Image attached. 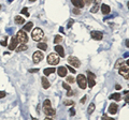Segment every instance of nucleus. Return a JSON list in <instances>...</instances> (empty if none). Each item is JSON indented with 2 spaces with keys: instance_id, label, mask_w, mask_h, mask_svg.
Instances as JSON below:
<instances>
[{
  "instance_id": "cd10ccee",
  "label": "nucleus",
  "mask_w": 129,
  "mask_h": 120,
  "mask_svg": "<svg viewBox=\"0 0 129 120\" xmlns=\"http://www.w3.org/2000/svg\"><path fill=\"white\" fill-rule=\"evenodd\" d=\"M22 14H24V15H26V17H29V13H28V9L27 8H24V9H22Z\"/></svg>"
},
{
  "instance_id": "0eeeda50",
  "label": "nucleus",
  "mask_w": 129,
  "mask_h": 120,
  "mask_svg": "<svg viewBox=\"0 0 129 120\" xmlns=\"http://www.w3.org/2000/svg\"><path fill=\"white\" fill-rule=\"evenodd\" d=\"M68 62L72 65V68H80L81 65V61L76 58V57H73V56H70L68 58Z\"/></svg>"
},
{
  "instance_id": "4c0bfd02",
  "label": "nucleus",
  "mask_w": 129,
  "mask_h": 120,
  "mask_svg": "<svg viewBox=\"0 0 129 120\" xmlns=\"http://www.w3.org/2000/svg\"><path fill=\"white\" fill-rule=\"evenodd\" d=\"M69 112H70V115H71V116H74V115H75V110L73 109V108H71Z\"/></svg>"
},
{
  "instance_id": "20e7f679",
  "label": "nucleus",
  "mask_w": 129,
  "mask_h": 120,
  "mask_svg": "<svg viewBox=\"0 0 129 120\" xmlns=\"http://www.w3.org/2000/svg\"><path fill=\"white\" fill-rule=\"evenodd\" d=\"M47 63L51 64V65H56V64H58L59 63V56L56 53L50 54L47 56Z\"/></svg>"
},
{
  "instance_id": "a19ab883",
  "label": "nucleus",
  "mask_w": 129,
  "mask_h": 120,
  "mask_svg": "<svg viewBox=\"0 0 129 120\" xmlns=\"http://www.w3.org/2000/svg\"><path fill=\"white\" fill-rule=\"evenodd\" d=\"M83 2L84 3H86V4H89L90 2H92V0H83Z\"/></svg>"
},
{
  "instance_id": "f3484780",
  "label": "nucleus",
  "mask_w": 129,
  "mask_h": 120,
  "mask_svg": "<svg viewBox=\"0 0 129 120\" xmlns=\"http://www.w3.org/2000/svg\"><path fill=\"white\" fill-rule=\"evenodd\" d=\"M41 83H42V87H43L44 89H48V88H50V82L47 81V78H46L45 76H43L41 78Z\"/></svg>"
},
{
  "instance_id": "a18cd8bd",
  "label": "nucleus",
  "mask_w": 129,
  "mask_h": 120,
  "mask_svg": "<svg viewBox=\"0 0 129 120\" xmlns=\"http://www.w3.org/2000/svg\"><path fill=\"white\" fill-rule=\"evenodd\" d=\"M29 1H30V2H35V0H29Z\"/></svg>"
},
{
  "instance_id": "9d476101",
  "label": "nucleus",
  "mask_w": 129,
  "mask_h": 120,
  "mask_svg": "<svg viewBox=\"0 0 129 120\" xmlns=\"http://www.w3.org/2000/svg\"><path fill=\"white\" fill-rule=\"evenodd\" d=\"M90 37L94 40H96V41H100V40H102V38H103V33H102L101 31H92V32H90Z\"/></svg>"
},
{
  "instance_id": "bb28decb",
  "label": "nucleus",
  "mask_w": 129,
  "mask_h": 120,
  "mask_svg": "<svg viewBox=\"0 0 129 120\" xmlns=\"http://www.w3.org/2000/svg\"><path fill=\"white\" fill-rule=\"evenodd\" d=\"M63 41V37L59 34H57L56 37L54 38V43H60V42Z\"/></svg>"
},
{
  "instance_id": "de8ad7c7",
  "label": "nucleus",
  "mask_w": 129,
  "mask_h": 120,
  "mask_svg": "<svg viewBox=\"0 0 129 120\" xmlns=\"http://www.w3.org/2000/svg\"><path fill=\"white\" fill-rule=\"evenodd\" d=\"M0 9H1V5H0Z\"/></svg>"
},
{
  "instance_id": "58836bf2",
  "label": "nucleus",
  "mask_w": 129,
  "mask_h": 120,
  "mask_svg": "<svg viewBox=\"0 0 129 120\" xmlns=\"http://www.w3.org/2000/svg\"><path fill=\"white\" fill-rule=\"evenodd\" d=\"M102 120H114V119H113V118H110V117L103 116V117H102Z\"/></svg>"
},
{
  "instance_id": "423d86ee",
  "label": "nucleus",
  "mask_w": 129,
  "mask_h": 120,
  "mask_svg": "<svg viewBox=\"0 0 129 120\" xmlns=\"http://www.w3.org/2000/svg\"><path fill=\"white\" fill-rule=\"evenodd\" d=\"M95 74L92 72L88 71L87 72V77H86V81H87V84H88V87L89 88H93L95 85H96V81H95Z\"/></svg>"
},
{
  "instance_id": "1a4fd4ad",
  "label": "nucleus",
  "mask_w": 129,
  "mask_h": 120,
  "mask_svg": "<svg viewBox=\"0 0 129 120\" xmlns=\"http://www.w3.org/2000/svg\"><path fill=\"white\" fill-rule=\"evenodd\" d=\"M43 53L42 52H35L32 56V60L35 63H39L41 60H43Z\"/></svg>"
},
{
  "instance_id": "7c9ffc66",
  "label": "nucleus",
  "mask_w": 129,
  "mask_h": 120,
  "mask_svg": "<svg viewBox=\"0 0 129 120\" xmlns=\"http://www.w3.org/2000/svg\"><path fill=\"white\" fill-rule=\"evenodd\" d=\"M63 87L64 88V89H66L67 91H69V90H71V88H70V86H69L68 85V84H67V83H64L63 84Z\"/></svg>"
},
{
  "instance_id": "473e14b6",
  "label": "nucleus",
  "mask_w": 129,
  "mask_h": 120,
  "mask_svg": "<svg viewBox=\"0 0 129 120\" xmlns=\"http://www.w3.org/2000/svg\"><path fill=\"white\" fill-rule=\"evenodd\" d=\"M0 44H1L2 46H6L8 44H6V38H4V40H1L0 41Z\"/></svg>"
},
{
  "instance_id": "5701e85b",
  "label": "nucleus",
  "mask_w": 129,
  "mask_h": 120,
  "mask_svg": "<svg viewBox=\"0 0 129 120\" xmlns=\"http://www.w3.org/2000/svg\"><path fill=\"white\" fill-rule=\"evenodd\" d=\"M124 64H127V62H125L123 59H118L116 61V63H115V69H119L122 65H124Z\"/></svg>"
},
{
  "instance_id": "ddd939ff",
  "label": "nucleus",
  "mask_w": 129,
  "mask_h": 120,
  "mask_svg": "<svg viewBox=\"0 0 129 120\" xmlns=\"http://www.w3.org/2000/svg\"><path fill=\"white\" fill-rule=\"evenodd\" d=\"M55 52L58 56L60 57H64V47L61 45H55Z\"/></svg>"
},
{
  "instance_id": "a211bd4d",
  "label": "nucleus",
  "mask_w": 129,
  "mask_h": 120,
  "mask_svg": "<svg viewBox=\"0 0 129 120\" xmlns=\"http://www.w3.org/2000/svg\"><path fill=\"white\" fill-rule=\"evenodd\" d=\"M101 12H102V14H104V15L109 14V13L111 12L110 6H109L108 4H102L101 5Z\"/></svg>"
},
{
  "instance_id": "aec40b11",
  "label": "nucleus",
  "mask_w": 129,
  "mask_h": 120,
  "mask_svg": "<svg viewBox=\"0 0 129 120\" xmlns=\"http://www.w3.org/2000/svg\"><path fill=\"white\" fill-rule=\"evenodd\" d=\"M121 99H122V97L119 93H113V94L110 95V100H114V101H116V102L121 101Z\"/></svg>"
},
{
  "instance_id": "79ce46f5",
  "label": "nucleus",
  "mask_w": 129,
  "mask_h": 120,
  "mask_svg": "<svg viewBox=\"0 0 129 120\" xmlns=\"http://www.w3.org/2000/svg\"><path fill=\"white\" fill-rule=\"evenodd\" d=\"M85 101H86V97H84L83 99H81V103L82 104H84V102H85Z\"/></svg>"
},
{
  "instance_id": "6ab92c4d",
  "label": "nucleus",
  "mask_w": 129,
  "mask_h": 120,
  "mask_svg": "<svg viewBox=\"0 0 129 120\" xmlns=\"http://www.w3.org/2000/svg\"><path fill=\"white\" fill-rule=\"evenodd\" d=\"M14 22L16 25H23V24H25V18H23V17L19 16V15H17V16H15Z\"/></svg>"
},
{
  "instance_id": "9b49d317",
  "label": "nucleus",
  "mask_w": 129,
  "mask_h": 120,
  "mask_svg": "<svg viewBox=\"0 0 129 120\" xmlns=\"http://www.w3.org/2000/svg\"><path fill=\"white\" fill-rule=\"evenodd\" d=\"M17 44H18V42H17L16 38H15V37H12V38H11L10 44H9V49H10V50H14V49H16Z\"/></svg>"
},
{
  "instance_id": "2eb2a0df",
  "label": "nucleus",
  "mask_w": 129,
  "mask_h": 120,
  "mask_svg": "<svg viewBox=\"0 0 129 120\" xmlns=\"http://www.w3.org/2000/svg\"><path fill=\"white\" fill-rule=\"evenodd\" d=\"M57 74L60 77H64L67 75V68L66 66H59V68L57 69Z\"/></svg>"
},
{
  "instance_id": "f704fd0d",
  "label": "nucleus",
  "mask_w": 129,
  "mask_h": 120,
  "mask_svg": "<svg viewBox=\"0 0 129 120\" xmlns=\"http://www.w3.org/2000/svg\"><path fill=\"white\" fill-rule=\"evenodd\" d=\"M6 93L4 92V91H0V99L4 98V97H6Z\"/></svg>"
},
{
  "instance_id": "37998d69",
  "label": "nucleus",
  "mask_w": 129,
  "mask_h": 120,
  "mask_svg": "<svg viewBox=\"0 0 129 120\" xmlns=\"http://www.w3.org/2000/svg\"><path fill=\"white\" fill-rule=\"evenodd\" d=\"M115 88H116L117 90H119V89L122 88V86H121V85H116V86H115Z\"/></svg>"
},
{
  "instance_id": "c9c22d12",
  "label": "nucleus",
  "mask_w": 129,
  "mask_h": 120,
  "mask_svg": "<svg viewBox=\"0 0 129 120\" xmlns=\"http://www.w3.org/2000/svg\"><path fill=\"white\" fill-rule=\"evenodd\" d=\"M73 13H74V14H80V13H81V11L76 8V9H73Z\"/></svg>"
},
{
  "instance_id": "c85d7f7f",
  "label": "nucleus",
  "mask_w": 129,
  "mask_h": 120,
  "mask_svg": "<svg viewBox=\"0 0 129 120\" xmlns=\"http://www.w3.org/2000/svg\"><path fill=\"white\" fill-rule=\"evenodd\" d=\"M64 105H67V106H69V105H74V102H73V101H70V100H66V101H64Z\"/></svg>"
},
{
  "instance_id": "4468645a",
  "label": "nucleus",
  "mask_w": 129,
  "mask_h": 120,
  "mask_svg": "<svg viewBox=\"0 0 129 120\" xmlns=\"http://www.w3.org/2000/svg\"><path fill=\"white\" fill-rule=\"evenodd\" d=\"M92 2L94 3V5H93V8L90 9V12L96 13L98 11V9H99V3L101 2V0H92Z\"/></svg>"
},
{
  "instance_id": "c756f323",
  "label": "nucleus",
  "mask_w": 129,
  "mask_h": 120,
  "mask_svg": "<svg viewBox=\"0 0 129 120\" xmlns=\"http://www.w3.org/2000/svg\"><path fill=\"white\" fill-rule=\"evenodd\" d=\"M67 82H68V83H70V84H73L75 82V79H74V77H73V76H68V77H67Z\"/></svg>"
},
{
  "instance_id": "39448f33",
  "label": "nucleus",
  "mask_w": 129,
  "mask_h": 120,
  "mask_svg": "<svg viewBox=\"0 0 129 120\" xmlns=\"http://www.w3.org/2000/svg\"><path fill=\"white\" fill-rule=\"evenodd\" d=\"M76 82H77V85L81 89H85L87 87V81H86V77L84 76L83 74H79L76 77Z\"/></svg>"
},
{
  "instance_id": "49530a36",
  "label": "nucleus",
  "mask_w": 129,
  "mask_h": 120,
  "mask_svg": "<svg viewBox=\"0 0 129 120\" xmlns=\"http://www.w3.org/2000/svg\"><path fill=\"white\" fill-rule=\"evenodd\" d=\"M13 1V0H9V2H12Z\"/></svg>"
},
{
  "instance_id": "f8f14e48",
  "label": "nucleus",
  "mask_w": 129,
  "mask_h": 120,
  "mask_svg": "<svg viewBox=\"0 0 129 120\" xmlns=\"http://www.w3.org/2000/svg\"><path fill=\"white\" fill-rule=\"evenodd\" d=\"M118 110V106H117L116 103H111V105L109 106V113L112 115H115Z\"/></svg>"
},
{
  "instance_id": "a878e982",
  "label": "nucleus",
  "mask_w": 129,
  "mask_h": 120,
  "mask_svg": "<svg viewBox=\"0 0 129 120\" xmlns=\"http://www.w3.org/2000/svg\"><path fill=\"white\" fill-rule=\"evenodd\" d=\"M94 110H95V104L94 103H90L89 106H88V109H87L88 114H93V113H94Z\"/></svg>"
},
{
  "instance_id": "412c9836",
  "label": "nucleus",
  "mask_w": 129,
  "mask_h": 120,
  "mask_svg": "<svg viewBox=\"0 0 129 120\" xmlns=\"http://www.w3.org/2000/svg\"><path fill=\"white\" fill-rule=\"evenodd\" d=\"M32 27H33V23H31V22H29V23H27L25 26H24V31H26V32H29L30 30L32 29Z\"/></svg>"
},
{
  "instance_id": "2f4dec72",
  "label": "nucleus",
  "mask_w": 129,
  "mask_h": 120,
  "mask_svg": "<svg viewBox=\"0 0 129 120\" xmlns=\"http://www.w3.org/2000/svg\"><path fill=\"white\" fill-rule=\"evenodd\" d=\"M66 68H67V69H68V70H69V71H70V72H71V73H73V74H74V73H75V70H74V69H73V68H72V66H71V65H67V66H66Z\"/></svg>"
},
{
  "instance_id": "4be33fe9",
  "label": "nucleus",
  "mask_w": 129,
  "mask_h": 120,
  "mask_svg": "<svg viewBox=\"0 0 129 120\" xmlns=\"http://www.w3.org/2000/svg\"><path fill=\"white\" fill-rule=\"evenodd\" d=\"M56 71L55 68H47V69H44V75H50V74H53V73Z\"/></svg>"
},
{
  "instance_id": "f257e3e1",
  "label": "nucleus",
  "mask_w": 129,
  "mask_h": 120,
  "mask_svg": "<svg viewBox=\"0 0 129 120\" xmlns=\"http://www.w3.org/2000/svg\"><path fill=\"white\" fill-rule=\"evenodd\" d=\"M43 112L45 113L46 116H54V115L56 114L55 109L52 107V105H51L50 100H45V101L43 102Z\"/></svg>"
},
{
  "instance_id": "72a5a7b5",
  "label": "nucleus",
  "mask_w": 129,
  "mask_h": 120,
  "mask_svg": "<svg viewBox=\"0 0 129 120\" xmlns=\"http://www.w3.org/2000/svg\"><path fill=\"white\" fill-rule=\"evenodd\" d=\"M29 72L30 73H37V72H39V69H30Z\"/></svg>"
},
{
  "instance_id": "e433bc0d",
  "label": "nucleus",
  "mask_w": 129,
  "mask_h": 120,
  "mask_svg": "<svg viewBox=\"0 0 129 120\" xmlns=\"http://www.w3.org/2000/svg\"><path fill=\"white\" fill-rule=\"evenodd\" d=\"M73 23H74V21H73V19H71V21L68 23V26H67V27H68V28H71V26H72Z\"/></svg>"
},
{
  "instance_id": "6e6552de",
  "label": "nucleus",
  "mask_w": 129,
  "mask_h": 120,
  "mask_svg": "<svg viewBox=\"0 0 129 120\" xmlns=\"http://www.w3.org/2000/svg\"><path fill=\"white\" fill-rule=\"evenodd\" d=\"M118 72L121 75H123V76H125L126 79H128V73H129V69H128V65L127 64H124V65H122L121 68L118 69Z\"/></svg>"
},
{
  "instance_id": "b1692460",
  "label": "nucleus",
  "mask_w": 129,
  "mask_h": 120,
  "mask_svg": "<svg viewBox=\"0 0 129 120\" xmlns=\"http://www.w3.org/2000/svg\"><path fill=\"white\" fill-rule=\"evenodd\" d=\"M27 49H28V46L26 44H21L18 47H16L17 52H24V50H27Z\"/></svg>"
},
{
  "instance_id": "ea45409f",
  "label": "nucleus",
  "mask_w": 129,
  "mask_h": 120,
  "mask_svg": "<svg viewBox=\"0 0 129 120\" xmlns=\"http://www.w3.org/2000/svg\"><path fill=\"white\" fill-rule=\"evenodd\" d=\"M73 93L74 92H72V90H69L68 92H67V95H68V97H71V95H73Z\"/></svg>"
},
{
  "instance_id": "393cba45",
  "label": "nucleus",
  "mask_w": 129,
  "mask_h": 120,
  "mask_svg": "<svg viewBox=\"0 0 129 120\" xmlns=\"http://www.w3.org/2000/svg\"><path fill=\"white\" fill-rule=\"evenodd\" d=\"M38 48L41 50H46L47 49V44L46 43H38Z\"/></svg>"
},
{
  "instance_id": "f03ea898",
  "label": "nucleus",
  "mask_w": 129,
  "mask_h": 120,
  "mask_svg": "<svg viewBox=\"0 0 129 120\" xmlns=\"http://www.w3.org/2000/svg\"><path fill=\"white\" fill-rule=\"evenodd\" d=\"M15 38H16L17 42L19 44H26L28 42V35L26 33V31H24V30H19Z\"/></svg>"
},
{
  "instance_id": "c03bdc74",
  "label": "nucleus",
  "mask_w": 129,
  "mask_h": 120,
  "mask_svg": "<svg viewBox=\"0 0 129 120\" xmlns=\"http://www.w3.org/2000/svg\"><path fill=\"white\" fill-rule=\"evenodd\" d=\"M44 120H53V119H52V118H50V117H46V118L44 119Z\"/></svg>"
},
{
  "instance_id": "7ed1b4c3",
  "label": "nucleus",
  "mask_w": 129,
  "mask_h": 120,
  "mask_svg": "<svg viewBox=\"0 0 129 120\" xmlns=\"http://www.w3.org/2000/svg\"><path fill=\"white\" fill-rule=\"evenodd\" d=\"M43 37H44V32H43V30H42L41 28H35V29H33L32 33H31L32 40L39 42L40 40L43 39Z\"/></svg>"
},
{
  "instance_id": "dca6fc26",
  "label": "nucleus",
  "mask_w": 129,
  "mask_h": 120,
  "mask_svg": "<svg viewBox=\"0 0 129 120\" xmlns=\"http://www.w3.org/2000/svg\"><path fill=\"white\" fill-rule=\"evenodd\" d=\"M71 2H72L73 5L77 9H82L84 6V4H85L83 2V0H71Z\"/></svg>"
}]
</instances>
